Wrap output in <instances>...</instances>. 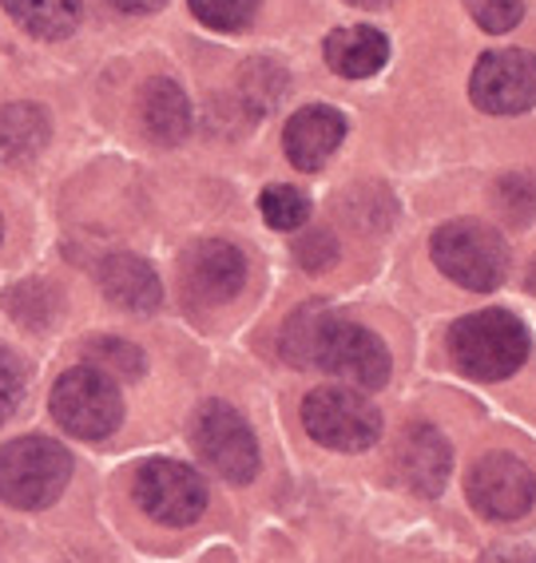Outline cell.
Returning a JSON list of instances; mask_svg holds the SVG:
<instances>
[{
    "label": "cell",
    "instance_id": "6da1fadb",
    "mask_svg": "<svg viewBox=\"0 0 536 563\" xmlns=\"http://www.w3.org/2000/svg\"><path fill=\"white\" fill-rule=\"evenodd\" d=\"M528 353H533V342H528L525 322L508 310L469 313L449 330V357L473 382L513 377L528 362Z\"/></svg>",
    "mask_w": 536,
    "mask_h": 563
},
{
    "label": "cell",
    "instance_id": "7a4b0ae2",
    "mask_svg": "<svg viewBox=\"0 0 536 563\" xmlns=\"http://www.w3.org/2000/svg\"><path fill=\"white\" fill-rule=\"evenodd\" d=\"M72 481V453L48 437H17L0 449V500L12 508H48Z\"/></svg>",
    "mask_w": 536,
    "mask_h": 563
},
{
    "label": "cell",
    "instance_id": "3957f363",
    "mask_svg": "<svg viewBox=\"0 0 536 563\" xmlns=\"http://www.w3.org/2000/svg\"><path fill=\"white\" fill-rule=\"evenodd\" d=\"M429 251H434L437 271L453 278L457 286H466V290L489 294L508 278V246L501 231H493L485 222H446L434 234Z\"/></svg>",
    "mask_w": 536,
    "mask_h": 563
},
{
    "label": "cell",
    "instance_id": "277c9868",
    "mask_svg": "<svg viewBox=\"0 0 536 563\" xmlns=\"http://www.w3.org/2000/svg\"><path fill=\"white\" fill-rule=\"evenodd\" d=\"M310 365L335 373L358 389H382L390 382V350L382 338L358 322L335 318L330 310L318 318V330H314Z\"/></svg>",
    "mask_w": 536,
    "mask_h": 563
},
{
    "label": "cell",
    "instance_id": "5b68a950",
    "mask_svg": "<svg viewBox=\"0 0 536 563\" xmlns=\"http://www.w3.org/2000/svg\"><path fill=\"white\" fill-rule=\"evenodd\" d=\"M52 417L64 433L80 441H103L123 421V397L116 382L96 365H76L52 389Z\"/></svg>",
    "mask_w": 536,
    "mask_h": 563
},
{
    "label": "cell",
    "instance_id": "8992f818",
    "mask_svg": "<svg viewBox=\"0 0 536 563\" xmlns=\"http://www.w3.org/2000/svg\"><path fill=\"white\" fill-rule=\"evenodd\" d=\"M303 429L335 453H365L382 437V412L358 389H314L303 401Z\"/></svg>",
    "mask_w": 536,
    "mask_h": 563
},
{
    "label": "cell",
    "instance_id": "52a82bcc",
    "mask_svg": "<svg viewBox=\"0 0 536 563\" xmlns=\"http://www.w3.org/2000/svg\"><path fill=\"white\" fill-rule=\"evenodd\" d=\"M135 504L163 528H192L207 512V484L192 464L143 461L132 481Z\"/></svg>",
    "mask_w": 536,
    "mask_h": 563
},
{
    "label": "cell",
    "instance_id": "ba28073f",
    "mask_svg": "<svg viewBox=\"0 0 536 563\" xmlns=\"http://www.w3.org/2000/svg\"><path fill=\"white\" fill-rule=\"evenodd\" d=\"M192 444L215 473L231 484H247L259 473V441L243 412L227 401H207L192 421Z\"/></svg>",
    "mask_w": 536,
    "mask_h": 563
},
{
    "label": "cell",
    "instance_id": "9c48e42d",
    "mask_svg": "<svg viewBox=\"0 0 536 563\" xmlns=\"http://www.w3.org/2000/svg\"><path fill=\"white\" fill-rule=\"evenodd\" d=\"M469 100L485 115H521L536 108V56L521 48L485 52L469 76Z\"/></svg>",
    "mask_w": 536,
    "mask_h": 563
},
{
    "label": "cell",
    "instance_id": "30bf717a",
    "mask_svg": "<svg viewBox=\"0 0 536 563\" xmlns=\"http://www.w3.org/2000/svg\"><path fill=\"white\" fill-rule=\"evenodd\" d=\"M466 496L485 520H521L536 504V476L513 453H485L469 468Z\"/></svg>",
    "mask_w": 536,
    "mask_h": 563
},
{
    "label": "cell",
    "instance_id": "8fae6325",
    "mask_svg": "<svg viewBox=\"0 0 536 563\" xmlns=\"http://www.w3.org/2000/svg\"><path fill=\"white\" fill-rule=\"evenodd\" d=\"M247 282V258L223 239H203L183 254V290L199 306H223Z\"/></svg>",
    "mask_w": 536,
    "mask_h": 563
},
{
    "label": "cell",
    "instance_id": "7c38bea8",
    "mask_svg": "<svg viewBox=\"0 0 536 563\" xmlns=\"http://www.w3.org/2000/svg\"><path fill=\"white\" fill-rule=\"evenodd\" d=\"M394 464L409 493L441 496V488L449 481V468H453V453H449V441L437 433L434 424H414L397 441Z\"/></svg>",
    "mask_w": 536,
    "mask_h": 563
},
{
    "label": "cell",
    "instance_id": "4fadbf2b",
    "mask_svg": "<svg viewBox=\"0 0 536 563\" xmlns=\"http://www.w3.org/2000/svg\"><path fill=\"white\" fill-rule=\"evenodd\" d=\"M342 140H346L342 111L326 108V103H310V108L294 111L283 131L286 159H291L298 172H318V167L342 147Z\"/></svg>",
    "mask_w": 536,
    "mask_h": 563
},
{
    "label": "cell",
    "instance_id": "5bb4252c",
    "mask_svg": "<svg viewBox=\"0 0 536 563\" xmlns=\"http://www.w3.org/2000/svg\"><path fill=\"white\" fill-rule=\"evenodd\" d=\"M100 290L128 313H152L163 302L160 274L140 254H108L100 262Z\"/></svg>",
    "mask_w": 536,
    "mask_h": 563
},
{
    "label": "cell",
    "instance_id": "9a60e30c",
    "mask_svg": "<svg viewBox=\"0 0 536 563\" xmlns=\"http://www.w3.org/2000/svg\"><path fill=\"white\" fill-rule=\"evenodd\" d=\"M140 115H143V131H147L155 143H163V147L183 143L187 131H192V103H187L179 84L163 80V76L143 84Z\"/></svg>",
    "mask_w": 536,
    "mask_h": 563
},
{
    "label": "cell",
    "instance_id": "2e32d148",
    "mask_svg": "<svg viewBox=\"0 0 536 563\" xmlns=\"http://www.w3.org/2000/svg\"><path fill=\"white\" fill-rule=\"evenodd\" d=\"M326 64L346 76V80H365L374 71L385 68L390 60V41H385L378 29H365V24H354V29H338L326 36Z\"/></svg>",
    "mask_w": 536,
    "mask_h": 563
},
{
    "label": "cell",
    "instance_id": "e0dca14e",
    "mask_svg": "<svg viewBox=\"0 0 536 563\" xmlns=\"http://www.w3.org/2000/svg\"><path fill=\"white\" fill-rule=\"evenodd\" d=\"M4 12L21 24L24 32L41 41H61L80 24V0H0Z\"/></svg>",
    "mask_w": 536,
    "mask_h": 563
},
{
    "label": "cell",
    "instance_id": "ac0fdd59",
    "mask_svg": "<svg viewBox=\"0 0 536 563\" xmlns=\"http://www.w3.org/2000/svg\"><path fill=\"white\" fill-rule=\"evenodd\" d=\"M48 143V115L36 103L0 108V159H32Z\"/></svg>",
    "mask_w": 536,
    "mask_h": 563
},
{
    "label": "cell",
    "instance_id": "d6986e66",
    "mask_svg": "<svg viewBox=\"0 0 536 563\" xmlns=\"http://www.w3.org/2000/svg\"><path fill=\"white\" fill-rule=\"evenodd\" d=\"M259 211H263L266 227L274 231H298L306 219H310V199L303 191H294V187H266L259 195Z\"/></svg>",
    "mask_w": 536,
    "mask_h": 563
},
{
    "label": "cell",
    "instance_id": "ffe728a7",
    "mask_svg": "<svg viewBox=\"0 0 536 563\" xmlns=\"http://www.w3.org/2000/svg\"><path fill=\"white\" fill-rule=\"evenodd\" d=\"M326 313L322 302H310V306H298V310L286 318L283 325V357L298 369H310V342H314V330H318V318Z\"/></svg>",
    "mask_w": 536,
    "mask_h": 563
},
{
    "label": "cell",
    "instance_id": "44dd1931",
    "mask_svg": "<svg viewBox=\"0 0 536 563\" xmlns=\"http://www.w3.org/2000/svg\"><path fill=\"white\" fill-rule=\"evenodd\" d=\"M4 306H9V313L21 325L44 330V325L52 322V313H56V294H52L48 286H41V282H24V286H17V290L4 298Z\"/></svg>",
    "mask_w": 536,
    "mask_h": 563
},
{
    "label": "cell",
    "instance_id": "7402d4cb",
    "mask_svg": "<svg viewBox=\"0 0 536 563\" xmlns=\"http://www.w3.org/2000/svg\"><path fill=\"white\" fill-rule=\"evenodd\" d=\"M88 357L96 369H103L108 377H123V382H132L143 373V353L135 350L132 342H120V338H96L88 342Z\"/></svg>",
    "mask_w": 536,
    "mask_h": 563
},
{
    "label": "cell",
    "instance_id": "603a6c76",
    "mask_svg": "<svg viewBox=\"0 0 536 563\" xmlns=\"http://www.w3.org/2000/svg\"><path fill=\"white\" fill-rule=\"evenodd\" d=\"M192 12L215 32H239L254 21L259 0H187Z\"/></svg>",
    "mask_w": 536,
    "mask_h": 563
},
{
    "label": "cell",
    "instance_id": "cb8c5ba5",
    "mask_svg": "<svg viewBox=\"0 0 536 563\" xmlns=\"http://www.w3.org/2000/svg\"><path fill=\"white\" fill-rule=\"evenodd\" d=\"M286 91V76L278 64L271 60H254L243 68V96L254 111H266L278 96Z\"/></svg>",
    "mask_w": 536,
    "mask_h": 563
},
{
    "label": "cell",
    "instance_id": "d4e9b609",
    "mask_svg": "<svg viewBox=\"0 0 536 563\" xmlns=\"http://www.w3.org/2000/svg\"><path fill=\"white\" fill-rule=\"evenodd\" d=\"M469 16L485 32H508L525 21V0H466Z\"/></svg>",
    "mask_w": 536,
    "mask_h": 563
},
{
    "label": "cell",
    "instance_id": "484cf974",
    "mask_svg": "<svg viewBox=\"0 0 536 563\" xmlns=\"http://www.w3.org/2000/svg\"><path fill=\"white\" fill-rule=\"evenodd\" d=\"M24 385H29V377H24L21 357L0 345V424L17 417V409L24 405Z\"/></svg>",
    "mask_w": 536,
    "mask_h": 563
},
{
    "label": "cell",
    "instance_id": "4316f807",
    "mask_svg": "<svg viewBox=\"0 0 536 563\" xmlns=\"http://www.w3.org/2000/svg\"><path fill=\"white\" fill-rule=\"evenodd\" d=\"M496 207L508 214L513 222H525L536 214V187L525 175H508L496 183Z\"/></svg>",
    "mask_w": 536,
    "mask_h": 563
},
{
    "label": "cell",
    "instance_id": "83f0119b",
    "mask_svg": "<svg viewBox=\"0 0 536 563\" xmlns=\"http://www.w3.org/2000/svg\"><path fill=\"white\" fill-rule=\"evenodd\" d=\"M294 258L303 262V271L318 274L326 271V266H335L338 262V242L330 231H306L298 234V242H294Z\"/></svg>",
    "mask_w": 536,
    "mask_h": 563
},
{
    "label": "cell",
    "instance_id": "f1b7e54d",
    "mask_svg": "<svg viewBox=\"0 0 536 563\" xmlns=\"http://www.w3.org/2000/svg\"><path fill=\"white\" fill-rule=\"evenodd\" d=\"M481 563H536V543H496L481 555Z\"/></svg>",
    "mask_w": 536,
    "mask_h": 563
},
{
    "label": "cell",
    "instance_id": "f546056e",
    "mask_svg": "<svg viewBox=\"0 0 536 563\" xmlns=\"http://www.w3.org/2000/svg\"><path fill=\"white\" fill-rule=\"evenodd\" d=\"M112 4L123 12H155V9H163L167 0H112Z\"/></svg>",
    "mask_w": 536,
    "mask_h": 563
},
{
    "label": "cell",
    "instance_id": "4dcf8cb0",
    "mask_svg": "<svg viewBox=\"0 0 536 563\" xmlns=\"http://www.w3.org/2000/svg\"><path fill=\"white\" fill-rule=\"evenodd\" d=\"M346 4H354V9H382L390 0H346Z\"/></svg>",
    "mask_w": 536,
    "mask_h": 563
},
{
    "label": "cell",
    "instance_id": "1f68e13d",
    "mask_svg": "<svg viewBox=\"0 0 536 563\" xmlns=\"http://www.w3.org/2000/svg\"><path fill=\"white\" fill-rule=\"evenodd\" d=\"M525 286H528V294H536V258H533V266H528V278H525Z\"/></svg>",
    "mask_w": 536,
    "mask_h": 563
},
{
    "label": "cell",
    "instance_id": "d6a6232c",
    "mask_svg": "<svg viewBox=\"0 0 536 563\" xmlns=\"http://www.w3.org/2000/svg\"><path fill=\"white\" fill-rule=\"evenodd\" d=\"M0 239H4V222H0Z\"/></svg>",
    "mask_w": 536,
    "mask_h": 563
}]
</instances>
